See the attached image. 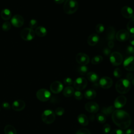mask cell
I'll return each instance as SVG.
<instances>
[{
    "label": "cell",
    "mask_w": 134,
    "mask_h": 134,
    "mask_svg": "<svg viewBox=\"0 0 134 134\" xmlns=\"http://www.w3.org/2000/svg\"><path fill=\"white\" fill-rule=\"evenodd\" d=\"M133 77V74L131 73H128L126 75V79L128 80L129 81L132 80Z\"/></svg>",
    "instance_id": "7dc6e473"
},
{
    "label": "cell",
    "mask_w": 134,
    "mask_h": 134,
    "mask_svg": "<svg viewBox=\"0 0 134 134\" xmlns=\"http://www.w3.org/2000/svg\"><path fill=\"white\" fill-rule=\"evenodd\" d=\"M103 60V58L102 55H95L94 56L91 60V62L93 64L96 65V64H99L100 63H101Z\"/></svg>",
    "instance_id": "f1b7e54d"
},
{
    "label": "cell",
    "mask_w": 134,
    "mask_h": 134,
    "mask_svg": "<svg viewBox=\"0 0 134 134\" xmlns=\"http://www.w3.org/2000/svg\"><path fill=\"white\" fill-rule=\"evenodd\" d=\"M127 98L125 96L120 95L116 98L114 102V106L115 108L120 109L123 107L126 104Z\"/></svg>",
    "instance_id": "9a60e30c"
},
{
    "label": "cell",
    "mask_w": 134,
    "mask_h": 134,
    "mask_svg": "<svg viewBox=\"0 0 134 134\" xmlns=\"http://www.w3.org/2000/svg\"><path fill=\"white\" fill-rule=\"evenodd\" d=\"M11 24L16 28L21 27L24 23V19L22 16L16 14L13 16L11 19Z\"/></svg>",
    "instance_id": "30bf717a"
},
{
    "label": "cell",
    "mask_w": 134,
    "mask_h": 134,
    "mask_svg": "<svg viewBox=\"0 0 134 134\" xmlns=\"http://www.w3.org/2000/svg\"><path fill=\"white\" fill-rule=\"evenodd\" d=\"M87 79L92 83H96L98 81L99 77L98 75L94 72H89L86 74Z\"/></svg>",
    "instance_id": "cb8c5ba5"
},
{
    "label": "cell",
    "mask_w": 134,
    "mask_h": 134,
    "mask_svg": "<svg viewBox=\"0 0 134 134\" xmlns=\"http://www.w3.org/2000/svg\"><path fill=\"white\" fill-rule=\"evenodd\" d=\"M87 85V81L84 77H79L76 78L73 82L74 87L77 91H82L84 90Z\"/></svg>",
    "instance_id": "ba28073f"
},
{
    "label": "cell",
    "mask_w": 134,
    "mask_h": 134,
    "mask_svg": "<svg viewBox=\"0 0 134 134\" xmlns=\"http://www.w3.org/2000/svg\"><path fill=\"white\" fill-rule=\"evenodd\" d=\"M51 96L50 92L46 88H41L37 91L36 97L41 102H47L50 99Z\"/></svg>",
    "instance_id": "5b68a950"
},
{
    "label": "cell",
    "mask_w": 134,
    "mask_h": 134,
    "mask_svg": "<svg viewBox=\"0 0 134 134\" xmlns=\"http://www.w3.org/2000/svg\"><path fill=\"white\" fill-rule=\"evenodd\" d=\"M96 119L98 122L100 124H104L106 120V116L102 113L97 114L96 115Z\"/></svg>",
    "instance_id": "1f68e13d"
},
{
    "label": "cell",
    "mask_w": 134,
    "mask_h": 134,
    "mask_svg": "<svg viewBox=\"0 0 134 134\" xmlns=\"http://www.w3.org/2000/svg\"><path fill=\"white\" fill-rule=\"evenodd\" d=\"M103 51L105 55H108L110 53V49L108 48H105L103 49Z\"/></svg>",
    "instance_id": "f6af8a7d"
},
{
    "label": "cell",
    "mask_w": 134,
    "mask_h": 134,
    "mask_svg": "<svg viewBox=\"0 0 134 134\" xmlns=\"http://www.w3.org/2000/svg\"><path fill=\"white\" fill-rule=\"evenodd\" d=\"M64 111H65L63 107H59L55 109L54 113L58 116H62L64 114Z\"/></svg>",
    "instance_id": "e575fe53"
},
{
    "label": "cell",
    "mask_w": 134,
    "mask_h": 134,
    "mask_svg": "<svg viewBox=\"0 0 134 134\" xmlns=\"http://www.w3.org/2000/svg\"><path fill=\"white\" fill-rule=\"evenodd\" d=\"M115 30L113 27H109L106 31V38L108 41H114L115 37Z\"/></svg>",
    "instance_id": "ffe728a7"
},
{
    "label": "cell",
    "mask_w": 134,
    "mask_h": 134,
    "mask_svg": "<svg viewBox=\"0 0 134 134\" xmlns=\"http://www.w3.org/2000/svg\"><path fill=\"white\" fill-rule=\"evenodd\" d=\"M73 95L74 98L77 100H81L83 98V94L80 91H76L74 92Z\"/></svg>",
    "instance_id": "8d00e7d4"
},
{
    "label": "cell",
    "mask_w": 134,
    "mask_h": 134,
    "mask_svg": "<svg viewBox=\"0 0 134 134\" xmlns=\"http://www.w3.org/2000/svg\"><path fill=\"white\" fill-rule=\"evenodd\" d=\"M63 82H64V84L65 85H68V86L71 85H72L73 83L72 79L71 78H70V77H65L63 80Z\"/></svg>",
    "instance_id": "b9f144b4"
},
{
    "label": "cell",
    "mask_w": 134,
    "mask_h": 134,
    "mask_svg": "<svg viewBox=\"0 0 134 134\" xmlns=\"http://www.w3.org/2000/svg\"><path fill=\"white\" fill-rule=\"evenodd\" d=\"M132 84L134 86V79H133L132 80Z\"/></svg>",
    "instance_id": "816d5d0a"
},
{
    "label": "cell",
    "mask_w": 134,
    "mask_h": 134,
    "mask_svg": "<svg viewBox=\"0 0 134 134\" xmlns=\"http://www.w3.org/2000/svg\"><path fill=\"white\" fill-rule=\"evenodd\" d=\"M50 89L53 93L59 94L63 90V85L61 82L55 81L51 84Z\"/></svg>",
    "instance_id": "5bb4252c"
},
{
    "label": "cell",
    "mask_w": 134,
    "mask_h": 134,
    "mask_svg": "<svg viewBox=\"0 0 134 134\" xmlns=\"http://www.w3.org/2000/svg\"><path fill=\"white\" fill-rule=\"evenodd\" d=\"M127 28L129 33L134 34V19H132L128 21L127 24Z\"/></svg>",
    "instance_id": "f546056e"
},
{
    "label": "cell",
    "mask_w": 134,
    "mask_h": 134,
    "mask_svg": "<svg viewBox=\"0 0 134 134\" xmlns=\"http://www.w3.org/2000/svg\"><path fill=\"white\" fill-rule=\"evenodd\" d=\"M123 66L127 71H134V57L131 55L126 58L124 61Z\"/></svg>",
    "instance_id": "4fadbf2b"
},
{
    "label": "cell",
    "mask_w": 134,
    "mask_h": 134,
    "mask_svg": "<svg viewBox=\"0 0 134 134\" xmlns=\"http://www.w3.org/2000/svg\"><path fill=\"white\" fill-rule=\"evenodd\" d=\"M96 96V92L93 89H88L84 93V97L88 99H92Z\"/></svg>",
    "instance_id": "484cf974"
},
{
    "label": "cell",
    "mask_w": 134,
    "mask_h": 134,
    "mask_svg": "<svg viewBox=\"0 0 134 134\" xmlns=\"http://www.w3.org/2000/svg\"><path fill=\"white\" fill-rule=\"evenodd\" d=\"M108 46L109 49H112L114 47V41H108Z\"/></svg>",
    "instance_id": "c3c4849f"
},
{
    "label": "cell",
    "mask_w": 134,
    "mask_h": 134,
    "mask_svg": "<svg viewBox=\"0 0 134 134\" xmlns=\"http://www.w3.org/2000/svg\"><path fill=\"white\" fill-rule=\"evenodd\" d=\"M109 60L114 66H118L122 63L123 57L120 52L115 51L110 54Z\"/></svg>",
    "instance_id": "52a82bcc"
},
{
    "label": "cell",
    "mask_w": 134,
    "mask_h": 134,
    "mask_svg": "<svg viewBox=\"0 0 134 134\" xmlns=\"http://www.w3.org/2000/svg\"><path fill=\"white\" fill-rule=\"evenodd\" d=\"M105 30L104 26L102 24H98L96 26L95 30L98 34L102 33Z\"/></svg>",
    "instance_id": "836d02e7"
},
{
    "label": "cell",
    "mask_w": 134,
    "mask_h": 134,
    "mask_svg": "<svg viewBox=\"0 0 134 134\" xmlns=\"http://www.w3.org/2000/svg\"><path fill=\"white\" fill-rule=\"evenodd\" d=\"M113 84L112 79L108 76H104L102 77L99 81V86L104 88L107 89L110 88Z\"/></svg>",
    "instance_id": "7c38bea8"
},
{
    "label": "cell",
    "mask_w": 134,
    "mask_h": 134,
    "mask_svg": "<svg viewBox=\"0 0 134 134\" xmlns=\"http://www.w3.org/2000/svg\"><path fill=\"white\" fill-rule=\"evenodd\" d=\"M74 93V90L73 87L68 86L63 90V95L66 97L72 96Z\"/></svg>",
    "instance_id": "d4e9b609"
},
{
    "label": "cell",
    "mask_w": 134,
    "mask_h": 134,
    "mask_svg": "<svg viewBox=\"0 0 134 134\" xmlns=\"http://www.w3.org/2000/svg\"><path fill=\"white\" fill-rule=\"evenodd\" d=\"M99 40V37L96 34H92L90 35L87 40V42L91 46H95Z\"/></svg>",
    "instance_id": "d6986e66"
},
{
    "label": "cell",
    "mask_w": 134,
    "mask_h": 134,
    "mask_svg": "<svg viewBox=\"0 0 134 134\" xmlns=\"http://www.w3.org/2000/svg\"><path fill=\"white\" fill-rule=\"evenodd\" d=\"M79 4L76 0H65L63 5V10L66 14H72L78 9Z\"/></svg>",
    "instance_id": "3957f363"
},
{
    "label": "cell",
    "mask_w": 134,
    "mask_h": 134,
    "mask_svg": "<svg viewBox=\"0 0 134 134\" xmlns=\"http://www.w3.org/2000/svg\"><path fill=\"white\" fill-rule=\"evenodd\" d=\"M35 36V31L29 28H25L20 32L21 38L25 41H30L32 40Z\"/></svg>",
    "instance_id": "8992f818"
},
{
    "label": "cell",
    "mask_w": 134,
    "mask_h": 134,
    "mask_svg": "<svg viewBox=\"0 0 134 134\" xmlns=\"http://www.w3.org/2000/svg\"><path fill=\"white\" fill-rule=\"evenodd\" d=\"M121 13L122 16L126 18H131L133 16V9L128 6H125L122 7Z\"/></svg>",
    "instance_id": "ac0fdd59"
},
{
    "label": "cell",
    "mask_w": 134,
    "mask_h": 134,
    "mask_svg": "<svg viewBox=\"0 0 134 134\" xmlns=\"http://www.w3.org/2000/svg\"><path fill=\"white\" fill-rule=\"evenodd\" d=\"M131 88V83L130 81L126 79L119 80L116 83L115 88L116 91L121 94L127 93Z\"/></svg>",
    "instance_id": "7a4b0ae2"
},
{
    "label": "cell",
    "mask_w": 134,
    "mask_h": 134,
    "mask_svg": "<svg viewBox=\"0 0 134 134\" xmlns=\"http://www.w3.org/2000/svg\"><path fill=\"white\" fill-rule=\"evenodd\" d=\"M130 36L129 32L125 29H121L117 31L116 34V38L117 40L123 42L129 39Z\"/></svg>",
    "instance_id": "8fae6325"
},
{
    "label": "cell",
    "mask_w": 134,
    "mask_h": 134,
    "mask_svg": "<svg viewBox=\"0 0 134 134\" xmlns=\"http://www.w3.org/2000/svg\"><path fill=\"white\" fill-rule=\"evenodd\" d=\"M75 134H91V132L87 129L83 128L78 130Z\"/></svg>",
    "instance_id": "60d3db41"
},
{
    "label": "cell",
    "mask_w": 134,
    "mask_h": 134,
    "mask_svg": "<svg viewBox=\"0 0 134 134\" xmlns=\"http://www.w3.org/2000/svg\"><path fill=\"white\" fill-rule=\"evenodd\" d=\"M41 119L46 124H52L55 119V114L52 110L46 109L43 111L41 115Z\"/></svg>",
    "instance_id": "277c9868"
},
{
    "label": "cell",
    "mask_w": 134,
    "mask_h": 134,
    "mask_svg": "<svg viewBox=\"0 0 134 134\" xmlns=\"http://www.w3.org/2000/svg\"><path fill=\"white\" fill-rule=\"evenodd\" d=\"M26 106V104L25 102L23 100L17 99L13 102L12 105V107L13 110L15 111H21L23 110Z\"/></svg>",
    "instance_id": "e0dca14e"
},
{
    "label": "cell",
    "mask_w": 134,
    "mask_h": 134,
    "mask_svg": "<svg viewBox=\"0 0 134 134\" xmlns=\"http://www.w3.org/2000/svg\"><path fill=\"white\" fill-rule=\"evenodd\" d=\"M5 134H17V131L15 128L10 125L5 126L4 129Z\"/></svg>",
    "instance_id": "83f0119b"
},
{
    "label": "cell",
    "mask_w": 134,
    "mask_h": 134,
    "mask_svg": "<svg viewBox=\"0 0 134 134\" xmlns=\"http://www.w3.org/2000/svg\"><path fill=\"white\" fill-rule=\"evenodd\" d=\"M1 17L3 20H9L12 17V13L10 10L7 8L3 9L1 12Z\"/></svg>",
    "instance_id": "603a6c76"
},
{
    "label": "cell",
    "mask_w": 134,
    "mask_h": 134,
    "mask_svg": "<svg viewBox=\"0 0 134 134\" xmlns=\"http://www.w3.org/2000/svg\"><path fill=\"white\" fill-rule=\"evenodd\" d=\"M11 26H12L11 23L9 21H5L3 24L2 28L3 31H7L10 30V29L11 28Z\"/></svg>",
    "instance_id": "d6a6232c"
},
{
    "label": "cell",
    "mask_w": 134,
    "mask_h": 134,
    "mask_svg": "<svg viewBox=\"0 0 134 134\" xmlns=\"http://www.w3.org/2000/svg\"><path fill=\"white\" fill-rule=\"evenodd\" d=\"M76 61L81 65H86L90 62V58L86 54L80 52L76 55Z\"/></svg>",
    "instance_id": "9c48e42d"
},
{
    "label": "cell",
    "mask_w": 134,
    "mask_h": 134,
    "mask_svg": "<svg viewBox=\"0 0 134 134\" xmlns=\"http://www.w3.org/2000/svg\"><path fill=\"white\" fill-rule=\"evenodd\" d=\"M0 111H1V107H0Z\"/></svg>",
    "instance_id": "f5cc1de1"
},
{
    "label": "cell",
    "mask_w": 134,
    "mask_h": 134,
    "mask_svg": "<svg viewBox=\"0 0 134 134\" xmlns=\"http://www.w3.org/2000/svg\"><path fill=\"white\" fill-rule=\"evenodd\" d=\"M85 110L90 113H96L99 110V106L95 102H89L85 105Z\"/></svg>",
    "instance_id": "2e32d148"
},
{
    "label": "cell",
    "mask_w": 134,
    "mask_h": 134,
    "mask_svg": "<svg viewBox=\"0 0 134 134\" xmlns=\"http://www.w3.org/2000/svg\"><path fill=\"white\" fill-rule=\"evenodd\" d=\"M126 52L128 54L134 57V47L132 46H129L127 47Z\"/></svg>",
    "instance_id": "ab89813d"
},
{
    "label": "cell",
    "mask_w": 134,
    "mask_h": 134,
    "mask_svg": "<svg viewBox=\"0 0 134 134\" xmlns=\"http://www.w3.org/2000/svg\"><path fill=\"white\" fill-rule=\"evenodd\" d=\"M35 35L39 37H43L46 36L47 34V29L43 26H39L35 29Z\"/></svg>",
    "instance_id": "44dd1931"
},
{
    "label": "cell",
    "mask_w": 134,
    "mask_h": 134,
    "mask_svg": "<svg viewBox=\"0 0 134 134\" xmlns=\"http://www.w3.org/2000/svg\"><path fill=\"white\" fill-rule=\"evenodd\" d=\"M115 110V107L114 106H109L108 107H104L102 108L101 111L103 114L106 116H109Z\"/></svg>",
    "instance_id": "4316f807"
},
{
    "label": "cell",
    "mask_w": 134,
    "mask_h": 134,
    "mask_svg": "<svg viewBox=\"0 0 134 134\" xmlns=\"http://www.w3.org/2000/svg\"><path fill=\"white\" fill-rule=\"evenodd\" d=\"M109 134H124V131L121 130V129H114Z\"/></svg>",
    "instance_id": "7bdbcfd3"
},
{
    "label": "cell",
    "mask_w": 134,
    "mask_h": 134,
    "mask_svg": "<svg viewBox=\"0 0 134 134\" xmlns=\"http://www.w3.org/2000/svg\"><path fill=\"white\" fill-rule=\"evenodd\" d=\"M77 120L79 124L83 126H87L88 124V119L87 117L83 114H81L78 115Z\"/></svg>",
    "instance_id": "7402d4cb"
},
{
    "label": "cell",
    "mask_w": 134,
    "mask_h": 134,
    "mask_svg": "<svg viewBox=\"0 0 134 134\" xmlns=\"http://www.w3.org/2000/svg\"><path fill=\"white\" fill-rule=\"evenodd\" d=\"M38 25V22L35 19H32L30 20L29 23V28H31L33 29V28H35L37 27Z\"/></svg>",
    "instance_id": "f35d334b"
},
{
    "label": "cell",
    "mask_w": 134,
    "mask_h": 134,
    "mask_svg": "<svg viewBox=\"0 0 134 134\" xmlns=\"http://www.w3.org/2000/svg\"><path fill=\"white\" fill-rule=\"evenodd\" d=\"M111 118L114 123L122 129H127L131 122L129 114L121 109L115 110L112 113Z\"/></svg>",
    "instance_id": "6da1fadb"
},
{
    "label": "cell",
    "mask_w": 134,
    "mask_h": 134,
    "mask_svg": "<svg viewBox=\"0 0 134 134\" xmlns=\"http://www.w3.org/2000/svg\"><path fill=\"white\" fill-rule=\"evenodd\" d=\"M125 134H134V130L132 129H128L126 131Z\"/></svg>",
    "instance_id": "681fc988"
},
{
    "label": "cell",
    "mask_w": 134,
    "mask_h": 134,
    "mask_svg": "<svg viewBox=\"0 0 134 134\" xmlns=\"http://www.w3.org/2000/svg\"><path fill=\"white\" fill-rule=\"evenodd\" d=\"M64 1H65V0H54V2L57 4H61L64 2Z\"/></svg>",
    "instance_id": "f907efd6"
},
{
    "label": "cell",
    "mask_w": 134,
    "mask_h": 134,
    "mask_svg": "<svg viewBox=\"0 0 134 134\" xmlns=\"http://www.w3.org/2000/svg\"><path fill=\"white\" fill-rule=\"evenodd\" d=\"M129 41L132 46H134V34L130 35L129 38Z\"/></svg>",
    "instance_id": "bcb514c9"
},
{
    "label": "cell",
    "mask_w": 134,
    "mask_h": 134,
    "mask_svg": "<svg viewBox=\"0 0 134 134\" xmlns=\"http://www.w3.org/2000/svg\"><path fill=\"white\" fill-rule=\"evenodd\" d=\"M110 126L108 124H105L103 127V132L104 134H108L110 131Z\"/></svg>",
    "instance_id": "74e56055"
},
{
    "label": "cell",
    "mask_w": 134,
    "mask_h": 134,
    "mask_svg": "<svg viewBox=\"0 0 134 134\" xmlns=\"http://www.w3.org/2000/svg\"><path fill=\"white\" fill-rule=\"evenodd\" d=\"M114 76L116 78H119L122 75V71L119 68H116L113 72Z\"/></svg>",
    "instance_id": "d590c367"
},
{
    "label": "cell",
    "mask_w": 134,
    "mask_h": 134,
    "mask_svg": "<svg viewBox=\"0 0 134 134\" xmlns=\"http://www.w3.org/2000/svg\"><path fill=\"white\" fill-rule=\"evenodd\" d=\"M77 71L80 74L84 75L87 74L88 68L86 65H80L77 68Z\"/></svg>",
    "instance_id": "4dcf8cb0"
},
{
    "label": "cell",
    "mask_w": 134,
    "mask_h": 134,
    "mask_svg": "<svg viewBox=\"0 0 134 134\" xmlns=\"http://www.w3.org/2000/svg\"><path fill=\"white\" fill-rule=\"evenodd\" d=\"M2 107L5 110H9L10 109V106L7 102H4L2 104Z\"/></svg>",
    "instance_id": "ee69618b"
}]
</instances>
